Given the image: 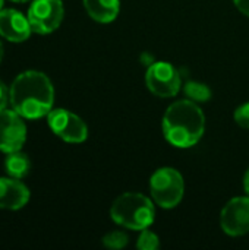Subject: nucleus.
Instances as JSON below:
<instances>
[{"instance_id": "obj_1", "label": "nucleus", "mask_w": 249, "mask_h": 250, "mask_svg": "<svg viewBox=\"0 0 249 250\" xmlns=\"http://www.w3.org/2000/svg\"><path fill=\"white\" fill-rule=\"evenodd\" d=\"M9 103L12 108L23 119H41L53 110V83L43 72H22L15 78L9 88Z\"/></svg>"}, {"instance_id": "obj_2", "label": "nucleus", "mask_w": 249, "mask_h": 250, "mask_svg": "<svg viewBox=\"0 0 249 250\" xmlns=\"http://www.w3.org/2000/svg\"><path fill=\"white\" fill-rule=\"evenodd\" d=\"M163 135L176 148H191L204 135L205 116L192 100H179L170 104L163 116Z\"/></svg>"}, {"instance_id": "obj_3", "label": "nucleus", "mask_w": 249, "mask_h": 250, "mask_svg": "<svg viewBox=\"0 0 249 250\" xmlns=\"http://www.w3.org/2000/svg\"><path fill=\"white\" fill-rule=\"evenodd\" d=\"M112 220L129 230L141 231L154 223L156 209L150 198L136 192L122 193L110 208Z\"/></svg>"}, {"instance_id": "obj_4", "label": "nucleus", "mask_w": 249, "mask_h": 250, "mask_svg": "<svg viewBox=\"0 0 249 250\" xmlns=\"http://www.w3.org/2000/svg\"><path fill=\"white\" fill-rule=\"evenodd\" d=\"M185 182L182 174L172 167H161L150 179V193L153 201L166 209L178 207L183 198Z\"/></svg>"}, {"instance_id": "obj_5", "label": "nucleus", "mask_w": 249, "mask_h": 250, "mask_svg": "<svg viewBox=\"0 0 249 250\" xmlns=\"http://www.w3.org/2000/svg\"><path fill=\"white\" fill-rule=\"evenodd\" d=\"M147 88L160 98L175 97L182 85L179 70L167 62H153L145 73Z\"/></svg>"}, {"instance_id": "obj_6", "label": "nucleus", "mask_w": 249, "mask_h": 250, "mask_svg": "<svg viewBox=\"0 0 249 250\" xmlns=\"http://www.w3.org/2000/svg\"><path fill=\"white\" fill-rule=\"evenodd\" d=\"M47 123L51 132L69 144H82L88 138L85 122L66 108H53L47 114Z\"/></svg>"}, {"instance_id": "obj_7", "label": "nucleus", "mask_w": 249, "mask_h": 250, "mask_svg": "<svg viewBox=\"0 0 249 250\" xmlns=\"http://www.w3.org/2000/svg\"><path fill=\"white\" fill-rule=\"evenodd\" d=\"M62 0H34L28 9V21L32 32L45 35L56 31L63 21Z\"/></svg>"}, {"instance_id": "obj_8", "label": "nucleus", "mask_w": 249, "mask_h": 250, "mask_svg": "<svg viewBox=\"0 0 249 250\" xmlns=\"http://www.w3.org/2000/svg\"><path fill=\"white\" fill-rule=\"evenodd\" d=\"M222 230L232 236L239 237L249 233V196H238L230 199L220 212Z\"/></svg>"}, {"instance_id": "obj_9", "label": "nucleus", "mask_w": 249, "mask_h": 250, "mask_svg": "<svg viewBox=\"0 0 249 250\" xmlns=\"http://www.w3.org/2000/svg\"><path fill=\"white\" fill-rule=\"evenodd\" d=\"M13 108L0 111V151L10 154L21 151L26 141V126Z\"/></svg>"}, {"instance_id": "obj_10", "label": "nucleus", "mask_w": 249, "mask_h": 250, "mask_svg": "<svg viewBox=\"0 0 249 250\" xmlns=\"http://www.w3.org/2000/svg\"><path fill=\"white\" fill-rule=\"evenodd\" d=\"M32 29L26 16L15 9L0 10V35L12 42H22L29 38Z\"/></svg>"}, {"instance_id": "obj_11", "label": "nucleus", "mask_w": 249, "mask_h": 250, "mask_svg": "<svg viewBox=\"0 0 249 250\" xmlns=\"http://www.w3.org/2000/svg\"><path fill=\"white\" fill-rule=\"evenodd\" d=\"M29 201V189L13 177H0V208L1 209H21Z\"/></svg>"}, {"instance_id": "obj_12", "label": "nucleus", "mask_w": 249, "mask_h": 250, "mask_svg": "<svg viewBox=\"0 0 249 250\" xmlns=\"http://www.w3.org/2000/svg\"><path fill=\"white\" fill-rule=\"evenodd\" d=\"M84 7L91 19L100 23L114 21L120 10V0H82Z\"/></svg>"}, {"instance_id": "obj_13", "label": "nucleus", "mask_w": 249, "mask_h": 250, "mask_svg": "<svg viewBox=\"0 0 249 250\" xmlns=\"http://www.w3.org/2000/svg\"><path fill=\"white\" fill-rule=\"evenodd\" d=\"M29 170H31V161L26 154L21 151L7 154L4 160V171L7 173V176L21 180L29 173Z\"/></svg>"}, {"instance_id": "obj_14", "label": "nucleus", "mask_w": 249, "mask_h": 250, "mask_svg": "<svg viewBox=\"0 0 249 250\" xmlns=\"http://www.w3.org/2000/svg\"><path fill=\"white\" fill-rule=\"evenodd\" d=\"M185 94L189 100L195 101V103H204L208 101L211 97V89L205 85V83H200V82H188L185 85Z\"/></svg>"}, {"instance_id": "obj_15", "label": "nucleus", "mask_w": 249, "mask_h": 250, "mask_svg": "<svg viewBox=\"0 0 249 250\" xmlns=\"http://www.w3.org/2000/svg\"><path fill=\"white\" fill-rule=\"evenodd\" d=\"M136 248L141 250H157L160 248V239L156 233L150 231L148 229L141 230V234L136 242Z\"/></svg>"}, {"instance_id": "obj_16", "label": "nucleus", "mask_w": 249, "mask_h": 250, "mask_svg": "<svg viewBox=\"0 0 249 250\" xmlns=\"http://www.w3.org/2000/svg\"><path fill=\"white\" fill-rule=\"evenodd\" d=\"M103 245L109 249L119 250L123 249L128 245V236L123 231H110L103 237Z\"/></svg>"}, {"instance_id": "obj_17", "label": "nucleus", "mask_w": 249, "mask_h": 250, "mask_svg": "<svg viewBox=\"0 0 249 250\" xmlns=\"http://www.w3.org/2000/svg\"><path fill=\"white\" fill-rule=\"evenodd\" d=\"M235 122L236 125H239L244 129H249V103H245L242 105H239L235 110Z\"/></svg>"}, {"instance_id": "obj_18", "label": "nucleus", "mask_w": 249, "mask_h": 250, "mask_svg": "<svg viewBox=\"0 0 249 250\" xmlns=\"http://www.w3.org/2000/svg\"><path fill=\"white\" fill-rule=\"evenodd\" d=\"M7 100H9V94H7L6 85L0 81V111L6 108Z\"/></svg>"}, {"instance_id": "obj_19", "label": "nucleus", "mask_w": 249, "mask_h": 250, "mask_svg": "<svg viewBox=\"0 0 249 250\" xmlns=\"http://www.w3.org/2000/svg\"><path fill=\"white\" fill-rule=\"evenodd\" d=\"M236 9L249 18V0H233Z\"/></svg>"}, {"instance_id": "obj_20", "label": "nucleus", "mask_w": 249, "mask_h": 250, "mask_svg": "<svg viewBox=\"0 0 249 250\" xmlns=\"http://www.w3.org/2000/svg\"><path fill=\"white\" fill-rule=\"evenodd\" d=\"M244 190L249 196V168L245 171V176H244Z\"/></svg>"}, {"instance_id": "obj_21", "label": "nucleus", "mask_w": 249, "mask_h": 250, "mask_svg": "<svg viewBox=\"0 0 249 250\" xmlns=\"http://www.w3.org/2000/svg\"><path fill=\"white\" fill-rule=\"evenodd\" d=\"M1 59H3V44L0 41V62H1Z\"/></svg>"}, {"instance_id": "obj_22", "label": "nucleus", "mask_w": 249, "mask_h": 250, "mask_svg": "<svg viewBox=\"0 0 249 250\" xmlns=\"http://www.w3.org/2000/svg\"><path fill=\"white\" fill-rule=\"evenodd\" d=\"M10 1H15V3H25V1H29V0H10Z\"/></svg>"}, {"instance_id": "obj_23", "label": "nucleus", "mask_w": 249, "mask_h": 250, "mask_svg": "<svg viewBox=\"0 0 249 250\" xmlns=\"http://www.w3.org/2000/svg\"><path fill=\"white\" fill-rule=\"evenodd\" d=\"M3 4H4V0H0V10L3 9Z\"/></svg>"}]
</instances>
